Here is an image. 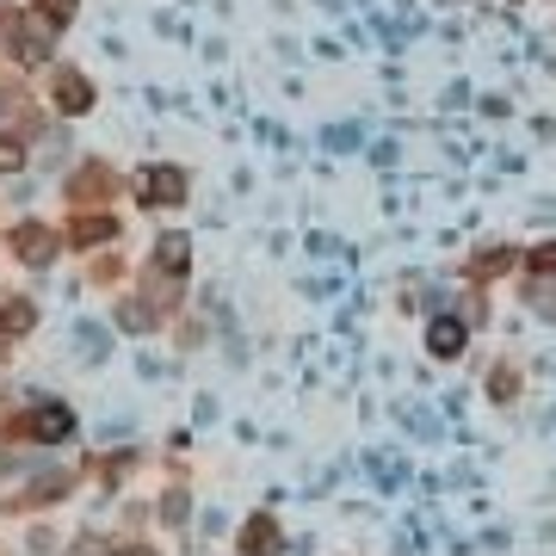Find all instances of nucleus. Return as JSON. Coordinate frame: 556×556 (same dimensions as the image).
Returning <instances> with one entry per match:
<instances>
[{"label": "nucleus", "instance_id": "2", "mask_svg": "<svg viewBox=\"0 0 556 556\" xmlns=\"http://www.w3.org/2000/svg\"><path fill=\"white\" fill-rule=\"evenodd\" d=\"M38 433H43V439L68 433V408H62V415H56V408H50V415H38Z\"/></svg>", "mask_w": 556, "mask_h": 556}, {"label": "nucleus", "instance_id": "1", "mask_svg": "<svg viewBox=\"0 0 556 556\" xmlns=\"http://www.w3.org/2000/svg\"><path fill=\"white\" fill-rule=\"evenodd\" d=\"M427 346H433L439 358L464 353V321H433V334H427Z\"/></svg>", "mask_w": 556, "mask_h": 556}, {"label": "nucleus", "instance_id": "3", "mask_svg": "<svg viewBox=\"0 0 556 556\" xmlns=\"http://www.w3.org/2000/svg\"><path fill=\"white\" fill-rule=\"evenodd\" d=\"M7 167H20V142H0V174Z\"/></svg>", "mask_w": 556, "mask_h": 556}]
</instances>
